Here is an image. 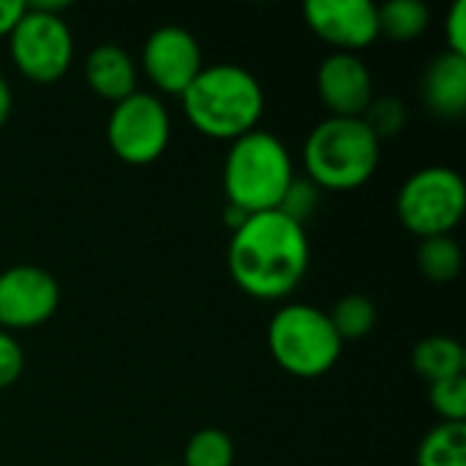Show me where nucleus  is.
I'll return each mask as SVG.
<instances>
[{
    "label": "nucleus",
    "mask_w": 466,
    "mask_h": 466,
    "mask_svg": "<svg viewBox=\"0 0 466 466\" xmlns=\"http://www.w3.org/2000/svg\"><path fill=\"white\" fill-rule=\"evenodd\" d=\"M415 262H418V270L429 281L451 284L461 273L464 254H461V246L453 235H440V238H426L418 243Z\"/></svg>",
    "instance_id": "f3484780"
},
{
    "label": "nucleus",
    "mask_w": 466,
    "mask_h": 466,
    "mask_svg": "<svg viewBox=\"0 0 466 466\" xmlns=\"http://www.w3.org/2000/svg\"><path fill=\"white\" fill-rule=\"evenodd\" d=\"M369 131L382 142V139H390V137H399L407 123H410V109L401 98H393V96H374V101L369 104V109L363 112L360 117Z\"/></svg>",
    "instance_id": "412c9836"
},
{
    "label": "nucleus",
    "mask_w": 466,
    "mask_h": 466,
    "mask_svg": "<svg viewBox=\"0 0 466 466\" xmlns=\"http://www.w3.org/2000/svg\"><path fill=\"white\" fill-rule=\"evenodd\" d=\"M156 466H175V464H156Z\"/></svg>",
    "instance_id": "cd10ccee"
},
{
    "label": "nucleus",
    "mask_w": 466,
    "mask_h": 466,
    "mask_svg": "<svg viewBox=\"0 0 466 466\" xmlns=\"http://www.w3.org/2000/svg\"><path fill=\"white\" fill-rule=\"evenodd\" d=\"M202 68L199 41L177 25L153 30L142 46V71L164 96H183Z\"/></svg>",
    "instance_id": "9b49d317"
},
{
    "label": "nucleus",
    "mask_w": 466,
    "mask_h": 466,
    "mask_svg": "<svg viewBox=\"0 0 466 466\" xmlns=\"http://www.w3.org/2000/svg\"><path fill=\"white\" fill-rule=\"evenodd\" d=\"M268 347L281 371L298 380H317L339 363L344 341L333 330L328 311L309 303H289L273 314Z\"/></svg>",
    "instance_id": "39448f33"
},
{
    "label": "nucleus",
    "mask_w": 466,
    "mask_h": 466,
    "mask_svg": "<svg viewBox=\"0 0 466 466\" xmlns=\"http://www.w3.org/2000/svg\"><path fill=\"white\" fill-rule=\"evenodd\" d=\"M60 306L57 279L38 265H11L0 273V330H33Z\"/></svg>",
    "instance_id": "1a4fd4ad"
},
{
    "label": "nucleus",
    "mask_w": 466,
    "mask_h": 466,
    "mask_svg": "<svg viewBox=\"0 0 466 466\" xmlns=\"http://www.w3.org/2000/svg\"><path fill=\"white\" fill-rule=\"evenodd\" d=\"M445 52L466 57V0H456L445 19Z\"/></svg>",
    "instance_id": "393cba45"
},
{
    "label": "nucleus",
    "mask_w": 466,
    "mask_h": 466,
    "mask_svg": "<svg viewBox=\"0 0 466 466\" xmlns=\"http://www.w3.org/2000/svg\"><path fill=\"white\" fill-rule=\"evenodd\" d=\"M377 16H380V35L399 44L420 38L431 25V11L420 0H388L377 5Z\"/></svg>",
    "instance_id": "dca6fc26"
},
{
    "label": "nucleus",
    "mask_w": 466,
    "mask_h": 466,
    "mask_svg": "<svg viewBox=\"0 0 466 466\" xmlns=\"http://www.w3.org/2000/svg\"><path fill=\"white\" fill-rule=\"evenodd\" d=\"M328 319L341 341L366 339L377 325V306L366 295H344L328 311Z\"/></svg>",
    "instance_id": "6ab92c4d"
},
{
    "label": "nucleus",
    "mask_w": 466,
    "mask_h": 466,
    "mask_svg": "<svg viewBox=\"0 0 466 466\" xmlns=\"http://www.w3.org/2000/svg\"><path fill=\"white\" fill-rule=\"evenodd\" d=\"M420 98L440 120H456L466 112V57L440 52L423 71Z\"/></svg>",
    "instance_id": "ddd939ff"
},
{
    "label": "nucleus",
    "mask_w": 466,
    "mask_h": 466,
    "mask_svg": "<svg viewBox=\"0 0 466 466\" xmlns=\"http://www.w3.org/2000/svg\"><path fill=\"white\" fill-rule=\"evenodd\" d=\"M317 93L328 117H363L374 101V76L360 55L330 52L317 68Z\"/></svg>",
    "instance_id": "f8f14e48"
},
{
    "label": "nucleus",
    "mask_w": 466,
    "mask_h": 466,
    "mask_svg": "<svg viewBox=\"0 0 466 466\" xmlns=\"http://www.w3.org/2000/svg\"><path fill=\"white\" fill-rule=\"evenodd\" d=\"M8 52L25 79L52 85L63 79L74 63V33L60 14L27 5L8 35Z\"/></svg>",
    "instance_id": "0eeeda50"
},
{
    "label": "nucleus",
    "mask_w": 466,
    "mask_h": 466,
    "mask_svg": "<svg viewBox=\"0 0 466 466\" xmlns=\"http://www.w3.org/2000/svg\"><path fill=\"white\" fill-rule=\"evenodd\" d=\"M464 213V177L451 167H423L412 172L396 194V216L418 240L453 235Z\"/></svg>",
    "instance_id": "423d86ee"
},
{
    "label": "nucleus",
    "mask_w": 466,
    "mask_h": 466,
    "mask_svg": "<svg viewBox=\"0 0 466 466\" xmlns=\"http://www.w3.org/2000/svg\"><path fill=\"white\" fill-rule=\"evenodd\" d=\"M25 8H27V3H22V0H0V38L11 35V30L22 19Z\"/></svg>",
    "instance_id": "a878e982"
},
{
    "label": "nucleus",
    "mask_w": 466,
    "mask_h": 466,
    "mask_svg": "<svg viewBox=\"0 0 466 466\" xmlns=\"http://www.w3.org/2000/svg\"><path fill=\"white\" fill-rule=\"evenodd\" d=\"M11 109H14V93H11V85H8V79L0 74V128L8 123V117H11Z\"/></svg>",
    "instance_id": "bb28decb"
},
{
    "label": "nucleus",
    "mask_w": 466,
    "mask_h": 466,
    "mask_svg": "<svg viewBox=\"0 0 466 466\" xmlns=\"http://www.w3.org/2000/svg\"><path fill=\"white\" fill-rule=\"evenodd\" d=\"M311 243L303 224L281 210L254 213L232 229L227 268L240 292L257 300H284L306 279Z\"/></svg>",
    "instance_id": "f257e3e1"
},
{
    "label": "nucleus",
    "mask_w": 466,
    "mask_h": 466,
    "mask_svg": "<svg viewBox=\"0 0 466 466\" xmlns=\"http://www.w3.org/2000/svg\"><path fill=\"white\" fill-rule=\"evenodd\" d=\"M139 71L134 57L117 46V44H98L87 52L85 57V82L90 87V93H96L98 98L117 104L128 96H134Z\"/></svg>",
    "instance_id": "4468645a"
},
{
    "label": "nucleus",
    "mask_w": 466,
    "mask_h": 466,
    "mask_svg": "<svg viewBox=\"0 0 466 466\" xmlns=\"http://www.w3.org/2000/svg\"><path fill=\"white\" fill-rule=\"evenodd\" d=\"M25 369V352L19 347V341L14 339V333L0 330V390L11 388Z\"/></svg>",
    "instance_id": "b1692460"
},
{
    "label": "nucleus",
    "mask_w": 466,
    "mask_h": 466,
    "mask_svg": "<svg viewBox=\"0 0 466 466\" xmlns=\"http://www.w3.org/2000/svg\"><path fill=\"white\" fill-rule=\"evenodd\" d=\"M418 466H466V423H437L418 445Z\"/></svg>",
    "instance_id": "a211bd4d"
},
{
    "label": "nucleus",
    "mask_w": 466,
    "mask_h": 466,
    "mask_svg": "<svg viewBox=\"0 0 466 466\" xmlns=\"http://www.w3.org/2000/svg\"><path fill=\"white\" fill-rule=\"evenodd\" d=\"M429 401L442 423H466V374L431 382Z\"/></svg>",
    "instance_id": "4be33fe9"
},
{
    "label": "nucleus",
    "mask_w": 466,
    "mask_h": 466,
    "mask_svg": "<svg viewBox=\"0 0 466 466\" xmlns=\"http://www.w3.org/2000/svg\"><path fill=\"white\" fill-rule=\"evenodd\" d=\"M382 142L360 117H325L303 142V169L319 191H355L380 167Z\"/></svg>",
    "instance_id": "20e7f679"
},
{
    "label": "nucleus",
    "mask_w": 466,
    "mask_h": 466,
    "mask_svg": "<svg viewBox=\"0 0 466 466\" xmlns=\"http://www.w3.org/2000/svg\"><path fill=\"white\" fill-rule=\"evenodd\" d=\"M180 466H235V442L221 429H199L186 442Z\"/></svg>",
    "instance_id": "aec40b11"
},
{
    "label": "nucleus",
    "mask_w": 466,
    "mask_h": 466,
    "mask_svg": "<svg viewBox=\"0 0 466 466\" xmlns=\"http://www.w3.org/2000/svg\"><path fill=\"white\" fill-rule=\"evenodd\" d=\"M172 139V120L156 93L137 90L112 104L106 117V145L128 167H147L158 161Z\"/></svg>",
    "instance_id": "6e6552de"
},
{
    "label": "nucleus",
    "mask_w": 466,
    "mask_h": 466,
    "mask_svg": "<svg viewBox=\"0 0 466 466\" xmlns=\"http://www.w3.org/2000/svg\"><path fill=\"white\" fill-rule=\"evenodd\" d=\"M303 19L333 52L360 55L380 38V16L371 0H306Z\"/></svg>",
    "instance_id": "9d476101"
},
{
    "label": "nucleus",
    "mask_w": 466,
    "mask_h": 466,
    "mask_svg": "<svg viewBox=\"0 0 466 466\" xmlns=\"http://www.w3.org/2000/svg\"><path fill=\"white\" fill-rule=\"evenodd\" d=\"M412 369L429 385L459 377L466 369L464 347L459 339H451V336H429V339L415 344Z\"/></svg>",
    "instance_id": "2eb2a0df"
},
{
    "label": "nucleus",
    "mask_w": 466,
    "mask_h": 466,
    "mask_svg": "<svg viewBox=\"0 0 466 466\" xmlns=\"http://www.w3.org/2000/svg\"><path fill=\"white\" fill-rule=\"evenodd\" d=\"M188 123L210 139L235 142L254 131L265 112L259 79L238 63L205 66L180 96Z\"/></svg>",
    "instance_id": "f03ea898"
},
{
    "label": "nucleus",
    "mask_w": 466,
    "mask_h": 466,
    "mask_svg": "<svg viewBox=\"0 0 466 466\" xmlns=\"http://www.w3.org/2000/svg\"><path fill=\"white\" fill-rule=\"evenodd\" d=\"M295 177L292 156L276 134L254 128L229 142L224 158V197L229 208L246 216L279 210Z\"/></svg>",
    "instance_id": "7ed1b4c3"
},
{
    "label": "nucleus",
    "mask_w": 466,
    "mask_h": 466,
    "mask_svg": "<svg viewBox=\"0 0 466 466\" xmlns=\"http://www.w3.org/2000/svg\"><path fill=\"white\" fill-rule=\"evenodd\" d=\"M317 208H319V188L311 180H306V177H295L292 186L287 188L281 205H279V210L284 216H289L292 221H298L303 227L317 213Z\"/></svg>",
    "instance_id": "5701e85b"
}]
</instances>
